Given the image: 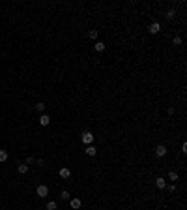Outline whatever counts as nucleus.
<instances>
[{"label":"nucleus","mask_w":187,"mask_h":210,"mask_svg":"<svg viewBox=\"0 0 187 210\" xmlns=\"http://www.w3.org/2000/svg\"><path fill=\"white\" fill-rule=\"evenodd\" d=\"M168 178H170L172 182H176V180H178V174H176L174 171H170V173H168Z\"/></svg>","instance_id":"14"},{"label":"nucleus","mask_w":187,"mask_h":210,"mask_svg":"<svg viewBox=\"0 0 187 210\" xmlns=\"http://www.w3.org/2000/svg\"><path fill=\"white\" fill-rule=\"evenodd\" d=\"M155 156H159V158L167 156V147H163V145H157V147H155Z\"/></svg>","instance_id":"3"},{"label":"nucleus","mask_w":187,"mask_h":210,"mask_svg":"<svg viewBox=\"0 0 187 210\" xmlns=\"http://www.w3.org/2000/svg\"><path fill=\"white\" fill-rule=\"evenodd\" d=\"M80 205H82V203H80V199H71V208L79 210V208H80Z\"/></svg>","instance_id":"10"},{"label":"nucleus","mask_w":187,"mask_h":210,"mask_svg":"<svg viewBox=\"0 0 187 210\" xmlns=\"http://www.w3.org/2000/svg\"><path fill=\"white\" fill-rule=\"evenodd\" d=\"M94 49H96L97 53H103L105 51V43H103V41H97V43L94 45Z\"/></svg>","instance_id":"9"},{"label":"nucleus","mask_w":187,"mask_h":210,"mask_svg":"<svg viewBox=\"0 0 187 210\" xmlns=\"http://www.w3.org/2000/svg\"><path fill=\"white\" fill-rule=\"evenodd\" d=\"M60 176H62V178H69V176H71V171H69L68 167H64V169H60Z\"/></svg>","instance_id":"7"},{"label":"nucleus","mask_w":187,"mask_h":210,"mask_svg":"<svg viewBox=\"0 0 187 210\" xmlns=\"http://www.w3.org/2000/svg\"><path fill=\"white\" fill-rule=\"evenodd\" d=\"M80 141H82V143L88 147V145H92V143H94V135H92L90 131H84V133L80 135Z\"/></svg>","instance_id":"1"},{"label":"nucleus","mask_w":187,"mask_h":210,"mask_svg":"<svg viewBox=\"0 0 187 210\" xmlns=\"http://www.w3.org/2000/svg\"><path fill=\"white\" fill-rule=\"evenodd\" d=\"M8 159V152L6 150H0V161H6Z\"/></svg>","instance_id":"13"},{"label":"nucleus","mask_w":187,"mask_h":210,"mask_svg":"<svg viewBox=\"0 0 187 210\" xmlns=\"http://www.w3.org/2000/svg\"><path fill=\"white\" fill-rule=\"evenodd\" d=\"M43 109H45V103H36V111H40V113H43Z\"/></svg>","instance_id":"16"},{"label":"nucleus","mask_w":187,"mask_h":210,"mask_svg":"<svg viewBox=\"0 0 187 210\" xmlns=\"http://www.w3.org/2000/svg\"><path fill=\"white\" fill-rule=\"evenodd\" d=\"M155 186L159 188V190L167 188V182H165V178H163V176H159V178H155Z\"/></svg>","instance_id":"6"},{"label":"nucleus","mask_w":187,"mask_h":210,"mask_svg":"<svg viewBox=\"0 0 187 210\" xmlns=\"http://www.w3.org/2000/svg\"><path fill=\"white\" fill-rule=\"evenodd\" d=\"M60 197H62V199H64V201H69V199H71V195H69V191H62V193H60Z\"/></svg>","instance_id":"12"},{"label":"nucleus","mask_w":187,"mask_h":210,"mask_svg":"<svg viewBox=\"0 0 187 210\" xmlns=\"http://www.w3.org/2000/svg\"><path fill=\"white\" fill-rule=\"evenodd\" d=\"M174 15H176L174 9H168V11H167V19H174Z\"/></svg>","instance_id":"17"},{"label":"nucleus","mask_w":187,"mask_h":210,"mask_svg":"<svg viewBox=\"0 0 187 210\" xmlns=\"http://www.w3.org/2000/svg\"><path fill=\"white\" fill-rule=\"evenodd\" d=\"M86 154H88V156H96V154H97V148L92 147V145H88V147H86Z\"/></svg>","instance_id":"8"},{"label":"nucleus","mask_w":187,"mask_h":210,"mask_svg":"<svg viewBox=\"0 0 187 210\" xmlns=\"http://www.w3.org/2000/svg\"><path fill=\"white\" fill-rule=\"evenodd\" d=\"M36 193L43 199V197H47V195H49V188L45 186V184H40V186H38V190H36Z\"/></svg>","instance_id":"2"},{"label":"nucleus","mask_w":187,"mask_h":210,"mask_svg":"<svg viewBox=\"0 0 187 210\" xmlns=\"http://www.w3.org/2000/svg\"><path fill=\"white\" fill-rule=\"evenodd\" d=\"M172 43H174V45H182V38H178V36H176L174 40H172Z\"/></svg>","instance_id":"19"},{"label":"nucleus","mask_w":187,"mask_h":210,"mask_svg":"<svg viewBox=\"0 0 187 210\" xmlns=\"http://www.w3.org/2000/svg\"><path fill=\"white\" fill-rule=\"evenodd\" d=\"M148 30H150V34H159V32H161V24L159 23H151Z\"/></svg>","instance_id":"4"},{"label":"nucleus","mask_w":187,"mask_h":210,"mask_svg":"<svg viewBox=\"0 0 187 210\" xmlns=\"http://www.w3.org/2000/svg\"><path fill=\"white\" fill-rule=\"evenodd\" d=\"M40 124L41 126H49V124H51V116L49 115H41L40 116Z\"/></svg>","instance_id":"5"},{"label":"nucleus","mask_w":187,"mask_h":210,"mask_svg":"<svg viewBox=\"0 0 187 210\" xmlns=\"http://www.w3.org/2000/svg\"><path fill=\"white\" fill-rule=\"evenodd\" d=\"M47 210H56V203L54 201H49L47 203Z\"/></svg>","instance_id":"15"},{"label":"nucleus","mask_w":187,"mask_h":210,"mask_svg":"<svg viewBox=\"0 0 187 210\" xmlns=\"http://www.w3.org/2000/svg\"><path fill=\"white\" fill-rule=\"evenodd\" d=\"M88 36H90L92 40H96V38H97V30H90V32H88Z\"/></svg>","instance_id":"18"},{"label":"nucleus","mask_w":187,"mask_h":210,"mask_svg":"<svg viewBox=\"0 0 187 210\" xmlns=\"http://www.w3.org/2000/svg\"><path fill=\"white\" fill-rule=\"evenodd\" d=\"M30 163H34V158L30 156V158H26V165H30Z\"/></svg>","instance_id":"20"},{"label":"nucleus","mask_w":187,"mask_h":210,"mask_svg":"<svg viewBox=\"0 0 187 210\" xmlns=\"http://www.w3.org/2000/svg\"><path fill=\"white\" fill-rule=\"evenodd\" d=\"M17 171H19L21 174H24V173H26V171H28V165H26V163H21V165L17 167Z\"/></svg>","instance_id":"11"}]
</instances>
